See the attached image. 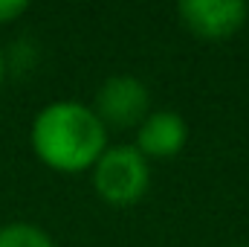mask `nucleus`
<instances>
[{"mask_svg":"<svg viewBox=\"0 0 249 247\" xmlns=\"http://www.w3.org/2000/svg\"><path fill=\"white\" fill-rule=\"evenodd\" d=\"M188 143V125L177 111L160 108L151 111L142 125L136 128V143L133 148L145 157V160H168L177 157Z\"/></svg>","mask_w":249,"mask_h":247,"instance_id":"39448f33","label":"nucleus"},{"mask_svg":"<svg viewBox=\"0 0 249 247\" xmlns=\"http://www.w3.org/2000/svg\"><path fill=\"white\" fill-rule=\"evenodd\" d=\"M26 12H29V3H26V0H0V26L15 23V21L23 18Z\"/></svg>","mask_w":249,"mask_h":247,"instance_id":"0eeeda50","label":"nucleus"},{"mask_svg":"<svg viewBox=\"0 0 249 247\" xmlns=\"http://www.w3.org/2000/svg\"><path fill=\"white\" fill-rule=\"evenodd\" d=\"M93 111L107 131L110 128H119V131L139 128L142 120L151 114V90L136 76H127V73L107 76L102 87L96 90Z\"/></svg>","mask_w":249,"mask_h":247,"instance_id":"7ed1b4c3","label":"nucleus"},{"mask_svg":"<svg viewBox=\"0 0 249 247\" xmlns=\"http://www.w3.org/2000/svg\"><path fill=\"white\" fill-rule=\"evenodd\" d=\"M238 247H249V245H238Z\"/></svg>","mask_w":249,"mask_h":247,"instance_id":"1a4fd4ad","label":"nucleus"},{"mask_svg":"<svg viewBox=\"0 0 249 247\" xmlns=\"http://www.w3.org/2000/svg\"><path fill=\"white\" fill-rule=\"evenodd\" d=\"M96 195L110 206H130L145 198L151 186V166L133 145H107L90 169Z\"/></svg>","mask_w":249,"mask_h":247,"instance_id":"f03ea898","label":"nucleus"},{"mask_svg":"<svg viewBox=\"0 0 249 247\" xmlns=\"http://www.w3.org/2000/svg\"><path fill=\"white\" fill-rule=\"evenodd\" d=\"M29 145L47 169L58 175H81L90 172L105 154L107 128L90 105L58 99L35 114L29 128Z\"/></svg>","mask_w":249,"mask_h":247,"instance_id":"f257e3e1","label":"nucleus"},{"mask_svg":"<svg viewBox=\"0 0 249 247\" xmlns=\"http://www.w3.org/2000/svg\"><path fill=\"white\" fill-rule=\"evenodd\" d=\"M0 247H55V242L32 221H9L0 224Z\"/></svg>","mask_w":249,"mask_h":247,"instance_id":"423d86ee","label":"nucleus"},{"mask_svg":"<svg viewBox=\"0 0 249 247\" xmlns=\"http://www.w3.org/2000/svg\"><path fill=\"white\" fill-rule=\"evenodd\" d=\"M177 18L191 35L203 41H223L244 29L249 6L244 0H183Z\"/></svg>","mask_w":249,"mask_h":247,"instance_id":"20e7f679","label":"nucleus"},{"mask_svg":"<svg viewBox=\"0 0 249 247\" xmlns=\"http://www.w3.org/2000/svg\"><path fill=\"white\" fill-rule=\"evenodd\" d=\"M3 79H6V56H3V47H0V87H3Z\"/></svg>","mask_w":249,"mask_h":247,"instance_id":"6e6552de","label":"nucleus"}]
</instances>
